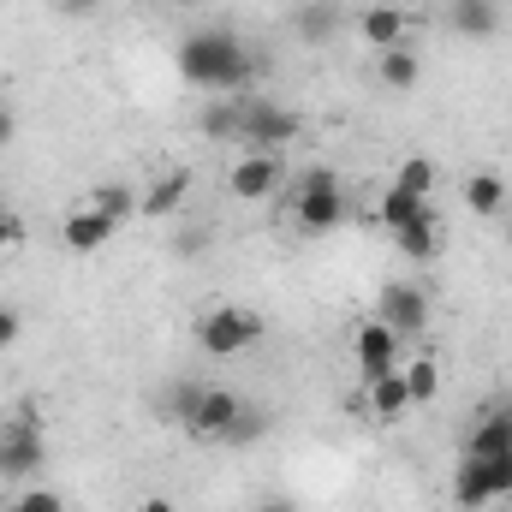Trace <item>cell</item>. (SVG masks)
Listing matches in <instances>:
<instances>
[{"label":"cell","mask_w":512,"mask_h":512,"mask_svg":"<svg viewBox=\"0 0 512 512\" xmlns=\"http://www.w3.org/2000/svg\"><path fill=\"white\" fill-rule=\"evenodd\" d=\"M173 66H179V78H185L191 90H209V96H233V90H245L256 72H262V60L245 48V36L227 30V24L191 30V36L179 42Z\"/></svg>","instance_id":"6da1fadb"},{"label":"cell","mask_w":512,"mask_h":512,"mask_svg":"<svg viewBox=\"0 0 512 512\" xmlns=\"http://www.w3.org/2000/svg\"><path fill=\"white\" fill-rule=\"evenodd\" d=\"M167 411L185 423V435L191 441H233V429H239V417L251 411L233 387H173V399H167Z\"/></svg>","instance_id":"7a4b0ae2"},{"label":"cell","mask_w":512,"mask_h":512,"mask_svg":"<svg viewBox=\"0 0 512 512\" xmlns=\"http://www.w3.org/2000/svg\"><path fill=\"white\" fill-rule=\"evenodd\" d=\"M292 221H298V233H334L346 221V191H340L334 167H304V179L292 191Z\"/></svg>","instance_id":"3957f363"},{"label":"cell","mask_w":512,"mask_h":512,"mask_svg":"<svg viewBox=\"0 0 512 512\" xmlns=\"http://www.w3.org/2000/svg\"><path fill=\"white\" fill-rule=\"evenodd\" d=\"M48 459V441H42V417L36 405H24L12 423H0V483H30Z\"/></svg>","instance_id":"277c9868"},{"label":"cell","mask_w":512,"mask_h":512,"mask_svg":"<svg viewBox=\"0 0 512 512\" xmlns=\"http://www.w3.org/2000/svg\"><path fill=\"white\" fill-rule=\"evenodd\" d=\"M262 340V316L245 310V304H215L209 316H197V346L209 358H239Z\"/></svg>","instance_id":"5b68a950"},{"label":"cell","mask_w":512,"mask_h":512,"mask_svg":"<svg viewBox=\"0 0 512 512\" xmlns=\"http://www.w3.org/2000/svg\"><path fill=\"white\" fill-rule=\"evenodd\" d=\"M501 495H512V453H501V459H465V453H459L453 501L465 512H483V507H495Z\"/></svg>","instance_id":"8992f818"},{"label":"cell","mask_w":512,"mask_h":512,"mask_svg":"<svg viewBox=\"0 0 512 512\" xmlns=\"http://www.w3.org/2000/svg\"><path fill=\"white\" fill-rule=\"evenodd\" d=\"M298 131H304V120H298L292 108H280V102H245V108H239V131H233V137H245V143H251V149H262V155H280Z\"/></svg>","instance_id":"52a82bcc"},{"label":"cell","mask_w":512,"mask_h":512,"mask_svg":"<svg viewBox=\"0 0 512 512\" xmlns=\"http://www.w3.org/2000/svg\"><path fill=\"white\" fill-rule=\"evenodd\" d=\"M352 352H358V387H376L382 376H393L405 364V340L387 322H376V316L352 334Z\"/></svg>","instance_id":"ba28073f"},{"label":"cell","mask_w":512,"mask_h":512,"mask_svg":"<svg viewBox=\"0 0 512 512\" xmlns=\"http://www.w3.org/2000/svg\"><path fill=\"white\" fill-rule=\"evenodd\" d=\"M280 185H286V161H280V155H262V149H251L245 161H233V173H227V191L245 197V203L274 197Z\"/></svg>","instance_id":"9c48e42d"},{"label":"cell","mask_w":512,"mask_h":512,"mask_svg":"<svg viewBox=\"0 0 512 512\" xmlns=\"http://www.w3.org/2000/svg\"><path fill=\"white\" fill-rule=\"evenodd\" d=\"M376 322H387L399 340H417L429 328V298L417 286H387L382 298H376Z\"/></svg>","instance_id":"30bf717a"},{"label":"cell","mask_w":512,"mask_h":512,"mask_svg":"<svg viewBox=\"0 0 512 512\" xmlns=\"http://www.w3.org/2000/svg\"><path fill=\"white\" fill-rule=\"evenodd\" d=\"M459 453H465V459H501V453H512V399L489 405V411L477 417V429L465 435Z\"/></svg>","instance_id":"8fae6325"},{"label":"cell","mask_w":512,"mask_h":512,"mask_svg":"<svg viewBox=\"0 0 512 512\" xmlns=\"http://www.w3.org/2000/svg\"><path fill=\"white\" fill-rule=\"evenodd\" d=\"M447 30L465 36V42H495L501 36V0H453Z\"/></svg>","instance_id":"7c38bea8"},{"label":"cell","mask_w":512,"mask_h":512,"mask_svg":"<svg viewBox=\"0 0 512 512\" xmlns=\"http://www.w3.org/2000/svg\"><path fill=\"white\" fill-rule=\"evenodd\" d=\"M120 227L102 215V209H72L66 215V227H60V239H66V251H78V256H96L108 239H114Z\"/></svg>","instance_id":"4fadbf2b"},{"label":"cell","mask_w":512,"mask_h":512,"mask_svg":"<svg viewBox=\"0 0 512 512\" xmlns=\"http://www.w3.org/2000/svg\"><path fill=\"white\" fill-rule=\"evenodd\" d=\"M358 399L370 405V417H376V423H399V417L411 411V387H405V370L382 376L376 387H358Z\"/></svg>","instance_id":"5bb4252c"},{"label":"cell","mask_w":512,"mask_h":512,"mask_svg":"<svg viewBox=\"0 0 512 512\" xmlns=\"http://www.w3.org/2000/svg\"><path fill=\"white\" fill-rule=\"evenodd\" d=\"M405 12L399 6H370V12H358V36L376 48V54H387V48H405Z\"/></svg>","instance_id":"9a60e30c"},{"label":"cell","mask_w":512,"mask_h":512,"mask_svg":"<svg viewBox=\"0 0 512 512\" xmlns=\"http://www.w3.org/2000/svg\"><path fill=\"white\" fill-rule=\"evenodd\" d=\"M185 197H191V173H167V179H155V185L137 197V215L167 221V215H179V209H185Z\"/></svg>","instance_id":"2e32d148"},{"label":"cell","mask_w":512,"mask_h":512,"mask_svg":"<svg viewBox=\"0 0 512 512\" xmlns=\"http://www.w3.org/2000/svg\"><path fill=\"white\" fill-rule=\"evenodd\" d=\"M465 209L477 221H501L507 215V179L501 173H471L465 179Z\"/></svg>","instance_id":"e0dca14e"},{"label":"cell","mask_w":512,"mask_h":512,"mask_svg":"<svg viewBox=\"0 0 512 512\" xmlns=\"http://www.w3.org/2000/svg\"><path fill=\"white\" fill-rule=\"evenodd\" d=\"M376 221H382L387 233H399V227H411V221H435V209H429V197H411V191L387 185L382 203H376Z\"/></svg>","instance_id":"ac0fdd59"},{"label":"cell","mask_w":512,"mask_h":512,"mask_svg":"<svg viewBox=\"0 0 512 512\" xmlns=\"http://www.w3.org/2000/svg\"><path fill=\"white\" fill-rule=\"evenodd\" d=\"M376 78H382L387 90H411L423 78V60L411 48H387V54H376Z\"/></svg>","instance_id":"d6986e66"},{"label":"cell","mask_w":512,"mask_h":512,"mask_svg":"<svg viewBox=\"0 0 512 512\" xmlns=\"http://www.w3.org/2000/svg\"><path fill=\"white\" fill-rule=\"evenodd\" d=\"M393 245H399V256H411V262H429L435 245H441V221H411V227L393 233Z\"/></svg>","instance_id":"ffe728a7"},{"label":"cell","mask_w":512,"mask_h":512,"mask_svg":"<svg viewBox=\"0 0 512 512\" xmlns=\"http://www.w3.org/2000/svg\"><path fill=\"white\" fill-rule=\"evenodd\" d=\"M405 370V387H411V405H429L435 393H441V364L423 352V358H411V364H399Z\"/></svg>","instance_id":"44dd1931"},{"label":"cell","mask_w":512,"mask_h":512,"mask_svg":"<svg viewBox=\"0 0 512 512\" xmlns=\"http://www.w3.org/2000/svg\"><path fill=\"white\" fill-rule=\"evenodd\" d=\"M90 209H102L114 227H126L131 215H137V191H131V185H102V191L90 197Z\"/></svg>","instance_id":"7402d4cb"},{"label":"cell","mask_w":512,"mask_h":512,"mask_svg":"<svg viewBox=\"0 0 512 512\" xmlns=\"http://www.w3.org/2000/svg\"><path fill=\"white\" fill-rule=\"evenodd\" d=\"M393 185H399V191H411V197H429V191H435V161H429V155H405Z\"/></svg>","instance_id":"603a6c76"},{"label":"cell","mask_w":512,"mask_h":512,"mask_svg":"<svg viewBox=\"0 0 512 512\" xmlns=\"http://www.w3.org/2000/svg\"><path fill=\"white\" fill-rule=\"evenodd\" d=\"M292 30H298L304 42H322V36L334 30V6H328V0H316V6H298V12H292Z\"/></svg>","instance_id":"cb8c5ba5"},{"label":"cell","mask_w":512,"mask_h":512,"mask_svg":"<svg viewBox=\"0 0 512 512\" xmlns=\"http://www.w3.org/2000/svg\"><path fill=\"white\" fill-rule=\"evenodd\" d=\"M6 512H66V495H54V489H24V495H12Z\"/></svg>","instance_id":"d4e9b609"},{"label":"cell","mask_w":512,"mask_h":512,"mask_svg":"<svg viewBox=\"0 0 512 512\" xmlns=\"http://www.w3.org/2000/svg\"><path fill=\"white\" fill-rule=\"evenodd\" d=\"M12 245H24V221H18V209H0V251H12Z\"/></svg>","instance_id":"484cf974"},{"label":"cell","mask_w":512,"mask_h":512,"mask_svg":"<svg viewBox=\"0 0 512 512\" xmlns=\"http://www.w3.org/2000/svg\"><path fill=\"white\" fill-rule=\"evenodd\" d=\"M18 328H24V322H18V310H12V304H0V352L18 340Z\"/></svg>","instance_id":"4316f807"},{"label":"cell","mask_w":512,"mask_h":512,"mask_svg":"<svg viewBox=\"0 0 512 512\" xmlns=\"http://www.w3.org/2000/svg\"><path fill=\"white\" fill-rule=\"evenodd\" d=\"M12 137H18V108H6V102H0V149H6Z\"/></svg>","instance_id":"83f0119b"},{"label":"cell","mask_w":512,"mask_h":512,"mask_svg":"<svg viewBox=\"0 0 512 512\" xmlns=\"http://www.w3.org/2000/svg\"><path fill=\"white\" fill-rule=\"evenodd\" d=\"M54 6H60V12H66V18H90V12H96V6H102V0H54Z\"/></svg>","instance_id":"f1b7e54d"},{"label":"cell","mask_w":512,"mask_h":512,"mask_svg":"<svg viewBox=\"0 0 512 512\" xmlns=\"http://www.w3.org/2000/svg\"><path fill=\"white\" fill-rule=\"evenodd\" d=\"M131 512H179V507H173L167 495H143V501H137V507H131Z\"/></svg>","instance_id":"f546056e"},{"label":"cell","mask_w":512,"mask_h":512,"mask_svg":"<svg viewBox=\"0 0 512 512\" xmlns=\"http://www.w3.org/2000/svg\"><path fill=\"white\" fill-rule=\"evenodd\" d=\"M256 512H298L286 495H268V501H256Z\"/></svg>","instance_id":"4dcf8cb0"},{"label":"cell","mask_w":512,"mask_h":512,"mask_svg":"<svg viewBox=\"0 0 512 512\" xmlns=\"http://www.w3.org/2000/svg\"><path fill=\"white\" fill-rule=\"evenodd\" d=\"M167 6H203V0H167Z\"/></svg>","instance_id":"1f68e13d"},{"label":"cell","mask_w":512,"mask_h":512,"mask_svg":"<svg viewBox=\"0 0 512 512\" xmlns=\"http://www.w3.org/2000/svg\"><path fill=\"white\" fill-rule=\"evenodd\" d=\"M507 245H512V215H507Z\"/></svg>","instance_id":"d6a6232c"},{"label":"cell","mask_w":512,"mask_h":512,"mask_svg":"<svg viewBox=\"0 0 512 512\" xmlns=\"http://www.w3.org/2000/svg\"><path fill=\"white\" fill-rule=\"evenodd\" d=\"M483 512H495V507H483Z\"/></svg>","instance_id":"836d02e7"}]
</instances>
